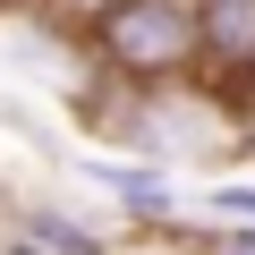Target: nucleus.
I'll return each mask as SVG.
<instances>
[{"instance_id": "obj_1", "label": "nucleus", "mask_w": 255, "mask_h": 255, "mask_svg": "<svg viewBox=\"0 0 255 255\" xmlns=\"http://www.w3.org/2000/svg\"><path fill=\"white\" fill-rule=\"evenodd\" d=\"M77 34H85L94 68L136 77V85L204 68V43H196V0H94V9L77 17Z\"/></svg>"}, {"instance_id": "obj_2", "label": "nucleus", "mask_w": 255, "mask_h": 255, "mask_svg": "<svg viewBox=\"0 0 255 255\" xmlns=\"http://www.w3.org/2000/svg\"><path fill=\"white\" fill-rule=\"evenodd\" d=\"M77 179H85L128 230H136V238H170V230L187 221V187H179L170 162H145V153L102 145V153H77Z\"/></svg>"}, {"instance_id": "obj_3", "label": "nucleus", "mask_w": 255, "mask_h": 255, "mask_svg": "<svg viewBox=\"0 0 255 255\" xmlns=\"http://www.w3.org/2000/svg\"><path fill=\"white\" fill-rule=\"evenodd\" d=\"M0 255H119V238L85 213H68L60 196H26L9 204V221H0Z\"/></svg>"}, {"instance_id": "obj_4", "label": "nucleus", "mask_w": 255, "mask_h": 255, "mask_svg": "<svg viewBox=\"0 0 255 255\" xmlns=\"http://www.w3.org/2000/svg\"><path fill=\"white\" fill-rule=\"evenodd\" d=\"M196 43H204V77L247 85L255 77V0H196Z\"/></svg>"}, {"instance_id": "obj_5", "label": "nucleus", "mask_w": 255, "mask_h": 255, "mask_svg": "<svg viewBox=\"0 0 255 255\" xmlns=\"http://www.w3.org/2000/svg\"><path fill=\"white\" fill-rule=\"evenodd\" d=\"M187 213L196 221H255V179L213 170V187H187Z\"/></svg>"}, {"instance_id": "obj_6", "label": "nucleus", "mask_w": 255, "mask_h": 255, "mask_svg": "<svg viewBox=\"0 0 255 255\" xmlns=\"http://www.w3.org/2000/svg\"><path fill=\"white\" fill-rule=\"evenodd\" d=\"M170 247H196V255H255V221H179Z\"/></svg>"}, {"instance_id": "obj_7", "label": "nucleus", "mask_w": 255, "mask_h": 255, "mask_svg": "<svg viewBox=\"0 0 255 255\" xmlns=\"http://www.w3.org/2000/svg\"><path fill=\"white\" fill-rule=\"evenodd\" d=\"M43 9H68V17H85V9H94V0H43Z\"/></svg>"}, {"instance_id": "obj_8", "label": "nucleus", "mask_w": 255, "mask_h": 255, "mask_svg": "<svg viewBox=\"0 0 255 255\" xmlns=\"http://www.w3.org/2000/svg\"><path fill=\"white\" fill-rule=\"evenodd\" d=\"M247 153H255V85H247Z\"/></svg>"}, {"instance_id": "obj_9", "label": "nucleus", "mask_w": 255, "mask_h": 255, "mask_svg": "<svg viewBox=\"0 0 255 255\" xmlns=\"http://www.w3.org/2000/svg\"><path fill=\"white\" fill-rule=\"evenodd\" d=\"M247 85H255V77H247Z\"/></svg>"}]
</instances>
